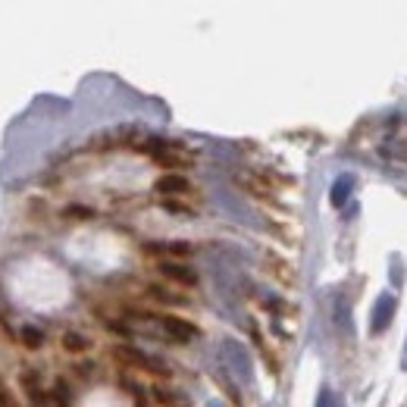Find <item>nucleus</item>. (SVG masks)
<instances>
[{
  "label": "nucleus",
  "instance_id": "obj_1",
  "mask_svg": "<svg viewBox=\"0 0 407 407\" xmlns=\"http://www.w3.org/2000/svg\"><path fill=\"white\" fill-rule=\"evenodd\" d=\"M113 360H119L122 366H132V370H144V373H160V376L170 373L157 357H150V354L138 351V348H132V345H116Z\"/></svg>",
  "mask_w": 407,
  "mask_h": 407
},
{
  "label": "nucleus",
  "instance_id": "obj_2",
  "mask_svg": "<svg viewBox=\"0 0 407 407\" xmlns=\"http://www.w3.org/2000/svg\"><path fill=\"white\" fill-rule=\"evenodd\" d=\"M160 326H163V332L170 335L172 341H179V345L197 339V326L188 323V319H182V317H170V313H166V317H160Z\"/></svg>",
  "mask_w": 407,
  "mask_h": 407
},
{
  "label": "nucleus",
  "instance_id": "obj_3",
  "mask_svg": "<svg viewBox=\"0 0 407 407\" xmlns=\"http://www.w3.org/2000/svg\"><path fill=\"white\" fill-rule=\"evenodd\" d=\"M154 188L160 191V195H188L191 185H188V179L179 176V172H166V176L157 179Z\"/></svg>",
  "mask_w": 407,
  "mask_h": 407
},
{
  "label": "nucleus",
  "instance_id": "obj_4",
  "mask_svg": "<svg viewBox=\"0 0 407 407\" xmlns=\"http://www.w3.org/2000/svg\"><path fill=\"white\" fill-rule=\"evenodd\" d=\"M160 272H163L166 279H172V282H179V285H195V282H197V276H195V270H191V266L172 264V260H163V264H160Z\"/></svg>",
  "mask_w": 407,
  "mask_h": 407
},
{
  "label": "nucleus",
  "instance_id": "obj_5",
  "mask_svg": "<svg viewBox=\"0 0 407 407\" xmlns=\"http://www.w3.org/2000/svg\"><path fill=\"white\" fill-rule=\"evenodd\" d=\"M392 313H395V298L386 295V298L376 301V310H373V332H386L388 323H392Z\"/></svg>",
  "mask_w": 407,
  "mask_h": 407
},
{
  "label": "nucleus",
  "instance_id": "obj_6",
  "mask_svg": "<svg viewBox=\"0 0 407 407\" xmlns=\"http://www.w3.org/2000/svg\"><path fill=\"white\" fill-rule=\"evenodd\" d=\"M235 182L241 185V188H248V195H254V197H270V185L264 182V179H257V176H251V172H238L235 176Z\"/></svg>",
  "mask_w": 407,
  "mask_h": 407
},
{
  "label": "nucleus",
  "instance_id": "obj_7",
  "mask_svg": "<svg viewBox=\"0 0 407 407\" xmlns=\"http://www.w3.org/2000/svg\"><path fill=\"white\" fill-rule=\"evenodd\" d=\"M63 348H66V351H72V354H81V351H88V348H91V341L85 339V335H79V332H66V335H63Z\"/></svg>",
  "mask_w": 407,
  "mask_h": 407
},
{
  "label": "nucleus",
  "instance_id": "obj_8",
  "mask_svg": "<svg viewBox=\"0 0 407 407\" xmlns=\"http://www.w3.org/2000/svg\"><path fill=\"white\" fill-rule=\"evenodd\" d=\"M351 185H354L351 176H345V179H339V182H335V188H332V204H335V207H341V204L348 201V195H351Z\"/></svg>",
  "mask_w": 407,
  "mask_h": 407
},
{
  "label": "nucleus",
  "instance_id": "obj_9",
  "mask_svg": "<svg viewBox=\"0 0 407 407\" xmlns=\"http://www.w3.org/2000/svg\"><path fill=\"white\" fill-rule=\"evenodd\" d=\"M22 339H26L28 348H38L41 341H44V332H41V329H32V326H26V329H22Z\"/></svg>",
  "mask_w": 407,
  "mask_h": 407
},
{
  "label": "nucleus",
  "instance_id": "obj_10",
  "mask_svg": "<svg viewBox=\"0 0 407 407\" xmlns=\"http://www.w3.org/2000/svg\"><path fill=\"white\" fill-rule=\"evenodd\" d=\"M0 407H19L16 404V398L10 395V388L3 386V379H0Z\"/></svg>",
  "mask_w": 407,
  "mask_h": 407
},
{
  "label": "nucleus",
  "instance_id": "obj_11",
  "mask_svg": "<svg viewBox=\"0 0 407 407\" xmlns=\"http://www.w3.org/2000/svg\"><path fill=\"white\" fill-rule=\"evenodd\" d=\"M317 407H335V398H332V392H329V388H323V392H319V404Z\"/></svg>",
  "mask_w": 407,
  "mask_h": 407
},
{
  "label": "nucleus",
  "instance_id": "obj_12",
  "mask_svg": "<svg viewBox=\"0 0 407 407\" xmlns=\"http://www.w3.org/2000/svg\"><path fill=\"white\" fill-rule=\"evenodd\" d=\"M213 407H217V404H213Z\"/></svg>",
  "mask_w": 407,
  "mask_h": 407
}]
</instances>
